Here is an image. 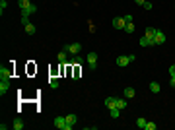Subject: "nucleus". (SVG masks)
Masks as SVG:
<instances>
[{"instance_id": "nucleus-1", "label": "nucleus", "mask_w": 175, "mask_h": 130, "mask_svg": "<svg viewBox=\"0 0 175 130\" xmlns=\"http://www.w3.org/2000/svg\"><path fill=\"white\" fill-rule=\"evenodd\" d=\"M55 126H56V128H60V130H70V128H72V126L66 122L64 116H56V119H55Z\"/></svg>"}, {"instance_id": "nucleus-2", "label": "nucleus", "mask_w": 175, "mask_h": 130, "mask_svg": "<svg viewBox=\"0 0 175 130\" xmlns=\"http://www.w3.org/2000/svg\"><path fill=\"white\" fill-rule=\"evenodd\" d=\"M86 60H88V66H90V70H95V62H97V52H88L86 56Z\"/></svg>"}, {"instance_id": "nucleus-3", "label": "nucleus", "mask_w": 175, "mask_h": 130, "mask_svg": "<svg viewBox=\"0 0 175 130\" xmlns=\"http://www.w3.org/2000/svg\"><path fill=\"white\" fill-rule=\"evenodd\" d=\"M12 78V68H8V66H0V80H8Z\"/></svg>"}, {"instance_id": "nucleus-4", "label": "nucleus", "mask_w": 175, "mask_h": 130, "mask_svg": "<svg viewBox=\"0 0 175 130\" xmlns=\"http://www.w3.org/2000/svg\"><path fill=\"white\" fill-rule=\"evenodd\" d=\"M66 51H68L70 55H78V52L82 51V45H80V43H70V45H66Z\"/></svg>"}, {"instance_id": "nucleus-5", "label": "nucleus", "mask_w": 175, "mask_h": 130, "mask_svg": "<svg viewBox=\"0 0 175 130\" xmlns=\"http://www.w3.org/2000/svg\"><path fill=\"white\" fill-rule=\"evenodd\" d=\"M124 25H127V19H124V16H123V18H115V19H113V27L124 29Z\"/></svg>"}, {"instance_id": "nucleus-6", "label": "nucleus", "mask_w": 175, "mask_h": 130, "mask_svg": "<svg viewBox=\"0 0 175 130\" xmlns=\"http://www.w3.org/2000/svg\"><path fill=\"white\" fill-rule=\"evenodd\" d=\"M166 35H163V33L161 31H156V37H154V45H163V43H166Z\"/></svg>"}, {"instance_id": "nucleus-7", "label": "nucleus", "mask_w": 175, "mask_h": 130, "mask_svg": "<svg viewBox=\"0 0 175 130\" xmlns=\"http://www.w3.org/2000/svg\"><path fill=\"white\" fill-rule=\"evenodd\" d=\"M156 31H158V29H154V27H146V29H144V37H148L150 41H154V37H156Z\"/></svg>"}, {"instance_id": "nucleus-8", "label": "nucleus", "mask_w": 175, "mask_h": 130, "mask_svg": "<svg viewBox=\"0 0 175 130\" xmlns=\"http://www.w3.org/2000/svg\"><path fill=\"white\" fill-rule=\"evenodd\" d=\"M129 56H124V55H121V56H117V64L121 66V68H124V66H129Z\"/></svg>"}, {"instance_id": "nucleus-9", "label": "nucleus", "mask_w": 175, "mask_h": 130, "mask_svg": "<svg viewBox=\"0 0 175 130\" xmlns=\"http://www.w3.org/2000/svg\"><path fill=\"white\" fill-rule=\"evenodd\" d=\"M23 126H25V124H23L22 119H14V122H12V128H14V130H23Z\"/></svg>"}, {"instance_id": "nucleus-10", "label": "nucleus", "mask_w": 175, "mask_h": 130, "mask_svg": "<svg viewBox=\"0 0 175 130\" xmlns=\"http://www.w3.org/2000/svg\"><path fill=\"white\" fill-rule=\"evenodd\" d=\"M29 16H31V14H29L27 10H22V16H20V19H22L23 25H27V23H29Z\"/></svg>"}, {"instance_id": "nucleus-11", "label": "nucleus", "mask_w": 175, "mask_h": 130, "mask_svg": "<svg viewBox=\"0 0 175 130\" xmlns=\"http://www.w3.org/2000/svg\"><path fill=\"white\" fill-rule=\"evenodd\" d=\"M8 89H10V84H8V80H2V82H0V93L4 95V93H8Z\"/></svg>"}, {"instance_id": "nucleus-12", "label": "nucleus", "mask_w": 175, "mask_h": 130, "mask_svg": "<svg viewBox=\"0 0 175 130\" xmlns=\"http://www.w3.org/2000/svg\"><path fill=\"white\" fill-rule=\"evenodd\" d=\"M123 95H124V97H127V99H132V97H134V95H136V91H134V89H132V88H124V91H123Z\"/></svg>"}, {"instance_id": "nucleus-13", "label": "nucleus", "mask_w": 175, "mask_h": 130, "mask_svg": "<svg viewBox=\"0 0 175 130\" xmlns=\"http://www.w3.org/2000/svg\"><path fill=\"white\" fill-rule=\"evenodd\" d=\"M64 119H66V122H68L70 126H74V124H76V122H78V116L74 115V113H72V115H66Z\"/></svg>"}, {"instance_id": "nucleus-14", "label": "nucleus", "mask_w": 175, "mask_h": 130, "mask_svg": "<svg viewBox=\"0 0 175 130\" xmlns=\"http://www.w3.org/2000/svg\"><path fill=\"white\" fill-rule=\"evenodd\" d=\"M148 88H150V91H152V93H160L161 85L158 84V82H150V85H148Z\"/></svg>"}, {"instance_id": "nucleus-15", "label": "nucleus", "mask_w": 175, "mask_h": 130, "mask_svg": "<svg viewBox=\"0 0 175 130\" xmlns=\"http://www.w3.org/2000/svg\"><path fill=\"white\" fill-rule=\"evenodd\" d=\"M117 109H127V97H117Z\"/></svg>"}, {"instance_id": "nucleus-16", "label": "nucleus", "mask_w": 175, "mask_h": 130, "mask_svg": "<svg viewBox=\"0 0 175 130\" xmlns=\"http://www.w3.org/2000/svg\"><path fill=\"white\" fill-rule=\"evenodd\" d=\"M105 105H107V107H117V97H107L105 99Z\"/></svg>"}, {"instance_id": "nucleus-17", "label": "nucleus", "mask_w": 175, "mask_h": 130, "mask_svg": "<svg viewBox=\"0 0 175 130\" xmlns=\"http://www.w3.org/2000/svg\"><path fill=\"white\" fill-rule=\"evenodd\" d=\"M109 115L113 116V119H119V116H121V109H117V107H111V109H109Z\"/></svg>"}, {"instance_id": "nucleus-18", "label": "nucleus", "mask_w": 175, "mask_h": 130, "mask_svg": "<svg viewBox=\"0 0 175 130\" xmlns=\"http://www.w3.org/2000/svg\"><path fill=\"white\" fill-rule=\"evenodd\" d=\"M140 45H142V47H152L154 41H150L148 37H140Z\"/></svg>"}, {"instance_id": "nucleus-19", "label": "nucleus", "mask_w": 175, "mask_h": 130, "mask_svg": "<svg viewBox=\"0 0 175 130\" xmlns=\"http://www.w3.org/2000/svg\"><path fill=\"white\" fill-rule=\"evenodd\" d=\"M66 52L68 51H66V47H64V49L59 52V62H66Z\"/></svg>"}, {"instance_id": "nucleus-20", "label": "nucleus", "mask_w": 175, "mask_h": 130, "mask_svg": "<svg viewBox=\"0 0 175 130\" xmlns=\"http://www.w3.org/2000/svg\"><path fill=\"white\" fill-rule=\"evenodd\" d=\"M18 4H20V8H22V10H25V8H29L31 0H18Z\"/></svg>"}, {"instance_id": "nucleus-21", "label": "nucleus", "mask_w": 175, "mask_h": 130, "mask_svg": "<svg viewBox=\"0 0 175 130\" xmlns=\"http://www.w3.org/2000/svg\"><path fill=\"white\" fill-rule=\"evenodd\" d=\"M25 33H27V35H33V33H35V25H33V23H27V25H25Z\"/></svg>"}, {"instance_id": "nucleus-22", "label": "nucleus", "mask_w": 175, "mask_h": 130, "mask_svg": "<svg viewBox=\"0 0 175 130\" xmlns=\"http://www.w3.org/2000/svg\"><path fill=\"white\" fill-rule=\"evenodd\" d=\"M123 31H127V33H132V31H134V23H132V22H129L127 25H124V29H123Z\"/></svg>"}, {"instance_id": "nucleus-23", "label": "nucleus", "mask_w": 175, "mask_h": 130, "mask_svg": "<svg viewBox=\"0 0 175 130\" xmlns=\"http://www.w3.org/2000/svg\"><path fill=\"white\" fill-rule=\"evenodd\" d=\"M146 122H148V121H144V119H138V121H136V126L144 130V128H146Z\"/></svg>"}, {"instance_id": "nucleus-24", "label": "nucleus", "mask_w": 175, "mask_h": 130, "mask_svg": "<svg viewBox=\"0 0 175 130\" xmlns=\"http://www.w3.org/2000/svg\"><path fill=\"white\" fill-rule=\"evenodd\" d=\"M25 10H27L29 14H35V12H37V6H35V4L31 2V4H29V8H25Z\"/></svg>"}, {"instance_id": "nucleus-25", "label": "nucleus", "mask_w": 175, "mask_h": 130, "mask_svg": "<svg viewBox=\"0 0 175 130\" xmlns=\"http://www.w3.org/2000/svg\"><path fill=\"white\" fill-rule=\"evenodd\" d=\"M49 85H51L53 89H56V88H59V82H56V80L53 78V80H49Z\"/></svg>"}, {"instance_id": "nucleus-26", "label": "nucleus", "mask_w": 175, "mask_h": 130, "mask_svg": "<svg viewBox=\"0 0 175 130\" xmlns=\"http://www.w3.org/2000/svg\"><path fill=\"white\" fill-rule=\"evenodd\" d=\"M144 130H156V122H146V128Z\"/></svg>"}, {"instance_id": "nucleus-27", "label": "nucleus", "mask_w": 175, "mask_h": 130, "mask_svg": "<svg viewBox=\"0 0 175 130\" xmlns=\"http://www.w3.org/2000/svg\"><path fill=\"white\" fill-rule=\"evenodd\" d=\"M6 6H8V2H6V0H0V12H4Z\"/></svg>"}, {"instance_id": "nucleus-28", "label": "nucleus", "mask_w": 175, "mask_h": 130, "mask_svg": "<svg viewBox=\"0 0 175 130\" xmlns=\"http://www.w3.org/2000/svg\"><path fill=\"white\" fill-rule=\"evenodd\" d=\"M169 76H171V78H175V64L169 66Z\"/></svg>"}, {"instance_id": "nucleus-29", "label": "nucleus", "mask_w": 175, "mask_h": 130, "mask_svg": "<svg viewBox=\"0 0 175 130\" xmlns=\"http://www.w3.org/2000/svg\"><path fill=\"white\" fill-rule=\"evenodd\" d=\"M144 10H152V2H148V0H146V2H144Z\"/></svg>"}, {"instance_id": "nucleus-30", "label": "nucleus", "mask_w": 175, "mask_h": 130, "mask_svg": "<svg viewBox=\"0 0 175 130\" xmlns=\"http://www.w3.org/2000/svg\"><path fill=\"white\" fill-rule=\"evenodd\" d=\"M134 2H136L138 6H144V2H146V0H134Z\"/></svg>"}, {"instance_id": "nucleus-31", "label": "nucleus", "mask_w": 175, "mask_h": 130, "mask_svg": "<svg viewBox=\"0 0 175 130\" xmlns=\"http://www.w3.org/2000/svg\"><path fill=\"white\" fill-rule=\"evenodd\" d=\"M169 85H171V88H175V78H171V80H169Z\"/></svg>"}]
</instances>
